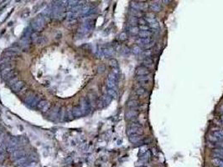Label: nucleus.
I'll list each match as a JSON object with an SVG mask.
<instances>
[{"instance_id":"obj_1","label":"nucleus","mask_w":223,"mask_h":167,"mask_svg":"<svg viewBox=\"0 0 223 167\" xmlns=\"http://www.w3.org/2000/svg\"><path fill=\"white\" fill-rule=\"evenodd\" d=\"M80 106L82 111V114L85 115L91 112V103L87 98L82 97L80 100Z\"/></svg>"},{"instance_id":"obj_2","label":"nucleus","mask_w":223,"mask_h":167,"mask_svg":"<svg viewBox=\"0 0 223 167\" xmlns=\"http://www.w3.org/2000/svg\"><path fill=\"white\" fill-rule=\"evenodd\" d=\"M25 156H26V153H25V150H17L13 154H11V160H19V159H20V158L25 157Z\"/></svg>"},{"instance_id":"obj_3","label":"nucleus","mask_w":223,"mask_h":167,"mask_svg":"<svg viewBox=\"0 0 223 167\" xmlns=\"http://www.w3.org/2000/svg\"><path fill=\"white\" fill-rule=\"evenodd\" d=\"M25 83L22 80H19L15 85H14L11 87V89L14 92L17 93V92H21L22 89L25 88Z\"/></svg>"},{"instance_id":"obj_4","label":"nucleus","mask_w":223,"mask_h":167,"mask_svg":"<svg viewBox=\"0 0 223 167\" xmlns=\"http://www.w3.org/2000/svg\"><path fill=\"white\" fill-rule=\"evenodd\" d=\"M150 71L149 70L148 68H146L145 66H139L136 69V74L138 76H145V75H149Z\"/></svg>"},{"instance_id":"obj_5","label":"nucleus","mask_w":223,"mask_h":167,"mask_svg":"<svg viewBox=\"0 0 223 167\" xmlns=\"http://www.w3.org/2000/svg\"><path fill=\"white\" fill-rule=\"evenodd\" d=\"M152 41H154L151 38H139L138 39H137L136 43L138 44L139 47H143L147 44H149V43H151Z\"/></svg>"},{"instance_id":"obj_6","label":"nucleus","mask_w":223,"mask_h":167,"mask_svg":"<svg viewBox=\"0 0 223 167\" xmlns=\"http://www.w3.org/2000/svg\"><path fill=\"white\" fill-rule=\"evenodd\" d=\"M143 134V130L140 128H137V127H129L127 130V134L131 136V134Z\"/></svg>"},{"instance_id":"obj_7","label":"nucleus","mask_w":223,"mask_h":167,"mask_svg":"<svg viewBox=\"0 0 223 167\" xmlns=\"http://www.w3.org/2000/svg\"><path fill=\"white\" fill-rule=\"evenodd\" d=\"M28 160H29V158L28 157H23V158H20L19 159V160H15L14 161V165L16 166H24L26 165V163L28 162Z\"/></svg>"},{"instance_id":"obj_8","label":"nucleus","mask_w":223,"mask_h":167,"mask_svg":"<svg viewBox=\"0 0 223 167\" xmlns=\"http://www.w3.org/2000/svg\"><path fill=\"white\" fill-rule=\"evenodd\" d=\"M72 112H73V115L74 117H81L82 114V111L81 109V106L80 105H77L72 108Z\"/></svg>"},{"instance_id":"obj_9","label":"nucleus","mask_w":223,"mask_h":167,"mask_svg":"<svg viewBox=\"0 0 223 167\" xmlns=\"http://www.w3.org/2000/svg\"><path fill=\"white\" fill-rule=\"evenodd\" d=\"M143 66H145L146 68H148V69L153 68L154 67V61L150 57H147L143 61Z\"/></svg>"},{"instance_id":"obj_10","label":"nucleus","mask_w":223,"mask_h":167,"mask_svg":"<svg viewBox=\"0 0 223 167\" xmlns=\"http://www.w3.org/2000/svg\"><path fill=\"white\" fill-rule=\"evenodd\" d=\"M137 115H138V111L135 110H128V111H127L126 114H125V116H126V118L127 119V120H131V119L136 117Z\"/></svg>"},{"instance_id":"obj_11","label":"nucleus","mask_w":223,"mask_h":167,"mask_svg":"<svg viewBox=\"0 0 223 167\" xmlns=\"http://www.w3.org/2000/svg\"><path fill=\"white\" fill-rule=\"evenodd\" d=\"M19 55V53L17 52H13V51H8L6 50L4 53H3V56L4 58H8V59H14Z\"/></svg>"},{"instance_id":"obj_12","label":"nucleus","mask_w":223,"mask_h":167,"mask_svg":"<svg viewBox=\"0 0 223 167\" xmlns=\"http://www.w3.org/2000/svg\"><path fill=\"white\" fill-rule=\"evenodd\" d=\"M59 111H60V108H59L58 106H55V108L53 109L52 112H51L50 114V120H55V119L58 117Z\"/></svg>"},{"instance_id":"obj_13","label":"nucleus","mask_w":223,"mask_h":167,"mask_svg":"<svg viewBox=\"0 0 223 167\" xmlns=\"http://www.w3.org/2000/svg\"><path fill=\"white\" fill-rule=\"evenodd\" d=\"M18 74H18L17 71H16V70H13V71H11L9 74H8L5 77H3V79H4V80L9 81V79H11L15 78V77H18Z\"/></svg>"},{"instance_id":"obj_14","label":"nucleus","mask_w":223,"mask_h":167,"mask_svg":"<svg viewBox=\"0 0 223 167\" xmlns=\"http://www.w3.org/2000/svg\"><path fill=\"white\" fill-rule=\"evenodd\" d=\"M149 7H150V9L152 11H154V12H159L161 10L160 4L158 3H156V2H154L152 3H150Z\"/></svg>"},{"instance_id":"obj_15","label":"nucleus","mask_w":223,"mask_h":167,"mask_svg":"<svg viewBox=\"0 0 223 167\" xmlns=\"http://www.w3.org/2000/svg\"><path fill=\"white\" fill-rule=\"evenodd\" d=\"M141 136L140 134H131L129 136V140L132 143H138L141 140Z\"/></svg>"},{"instance_id":"obj_16","label":"nucleus","mask_w":223,"mask_h":167,"mask_svg":"<svg viewBox=\"0 0 223 167\" xmlns=\"http://www.w3.org/2000/svg\"><path fill=\"white\" fill-rule=\"evenodd\" d=\"M58 117H59L60 121H64V120H65V118H66V110L65 108H61V110L59 111Z\"/></svg>"},{"instance_id":"obj_17","label":"nucleus","mask_w":223,"mask_h":167,"mask_svg":"<svg viewBox=\"0 0 223 167\" xmlns=\"http://www.w3.org/2000/svg\"><path fill=\"white\" fill-rule=\"evenodd\" d=\"M212 136L218 138L221 141H223V130H218L216 131H213Z\"/></svg>"},{"instance_id":"obj_18","label":"nucleus","mask_w":223,"mask_h":167,"mask_svg":"<svg viewBox=\"0 0 223 167\" xmlns=\"http://www.w3.org/2000/svg\"><path fill=\"white\" fill-rule=\"evenodd\" d=\"M212 163L217 167H223V160L221 159H218V158H212Z\"/></svg>"},{"instance_id":"obj_19","label":"nucleus","mask_w":223,"mask_h":167,"mask_svg":"<svg viewBox=\"0 0 223 167\" xmlns=\"http://www.w3.org/2000/svg\"><path fill=\"white\" fill-rule=\"evenodd\" d=\"M102 53L104 54L105 56L110 57V56H112V55H113L114 50L112 49V48H104V49H102Z\"/></svg>"},{"instance_id":"obj_20","label":"nucleus","mask_w":223,"mask_h":167,"mask_svg":"<svg viewBox=\"0 0 223 167\" xmlns=\"http://www.w3.org/2000/svg\"><path fill=\"white\" fill-rule=\"evenodd\" d=\"M138 35H139V37L142 38H147L151 37L152 33H151L150 31H139Z\"/></svg>"},{"instance_id":"obj_21","label":"nucleus","mask_w":223,"mask_h":167,"mask_svg":"<svg viewBox=\"0 0 223 167\" xmlns=\"http://www.w3.org/2000/svg\"><path fill=\"white\" fill-rule=\"evenodd\" d=\"M34 96H35V94H34L33 92H30L29 94H28L26 95V98H25V100L26 104L30 105L31 102H32V100L34 99Z\"/></svg>"},{"instance_id":"obj_22","label":"nucleus","mask_w":223,"mask_h":167,"mask_svg":"<svg viewBox=\"0 0 223 167\" xmlns=\"http://www.w3.org/2000/svg\"><path fill=\"white\" fill-rule=\"evenodd\" d=\"M19 144V140L18 138L16 137H12L9 141V144H8V146H12V147H17V145Z\"/></svg>"},{"instance_id":"obj_23","label":"nucleus","mask_w":223,"mask_h":167,"mask_svg":"<svg viewBox=\"0 0 223 167\" xmlns=\"http://www.w3.org/2000/svg\"><path fill=\"white\" fill-rule=\"evenodd\" d=\"M39 94H35V96H34V99L32 100L31 104H30V105L32 107V108H34V107H37V105H38V104H39Z\"/></svg>"},{"instance_id":"obj_24","label":"nucleus","mask_w":223,"mask_h":167,"mask_svg":"<svg viewBox=\"0 0 223 167\" xmlns=\"http://www.w3.org/2000/svg\"><path fill=\"white\" fill-rule=\"evenodd\" d=\"M127 106L132 109L136 108L137 106H138V101L136 100V99H131V100H129L128 103H127Z\"/></svg>"},{"instance_id":"obj_25","label":"nucleus","mask_w":223,"mask_h":167,"mask_svg":"<svg viewBox=\"0 0 223 167\" xmlns=\"http://www.w3.org/2000/svg\"><path fill=\"white\" fill-rule=\"evenodd\" d=\"M138 18L131 16L130 18H129V23L131 25H132V27H136V24L138 23Z\"/></svg>"},{"instance_id":"obj_26","label":"nucleus","mask_w":223,"mask_h":167,"mask_svg":"<svg viewBox=\"0 0 223 167\" xmlns=\"http://www.w3.org/2000/svg\"><path fill=\"white\" fill-rule=\"evenodd\" d=\"M102 100L105 103L106 105H107V104H109V103L111 102V100H112V97L110 96L109 94H104L102 96Z\"/></svg>"},{"instance_id":"obj_27","label":"nucleus","mask_w":223,"mask_h":167,"mask_svg":"<svg viewBox=\"0 0 223 167\" xmlns=\"http://www.w3.org/2000/svg\"><path fill=\"white\" fill-rule=\"evenodd\" d=\"M13 70H14L13 68H6V69H2V70H1V75H2V77H3V78L5 77L8 74H9L11 71H13Z\"/></svg>"},{"instance_id":"obj_28","label":"nucleus","mask_w":223,"mask_h":167,"mask_svg":"<svg viewBox=\"0 0 223 167\" xmlns=\"http://www.w3.org/2000/svg\"><path fill=\"white\" fill-rule=\"evenodd\" d=\"M138 82H143V81H149L151 80V77H149V75H145V76H138Z\"/></svg>"},{"instance_id":"obj_29","label":"nucleus","mask_w":223,"mask_h":167,"mask_svg":"<svg viewBox=\"0 0 223 167\" xmlns=\"http://www.w3.org/2000/svg\"><path fill=\"white\" fill-rule=\"evenodd\" d=\"M131 14H132L133 17H141L142 16V12L141 11H138V10H135V9H133L131 10Z\"/></svg>"},{"instance_id":"obj_30","label":"nucleus","mask_w":223,"mask_h":167,"mask_svg":"<svg viewBox=\"0 0 223 167\" xmlns=\"http://www.w3.org/2000/svg\"><path fill=\"white\" fill-rule=\"evenodd\" d=\"M48 103V101H46V100H45V99H42V100H40L39 102V104H38V105H37V107L36 108L38 109V110H41L44 107H45V105L47 104Z\"/></svg>"},{"instance_id":"obj_31","label":"nucleus","mask_w":223,"mask_h":167,"mask_svg":"<svg viewBox=\"0 0 223 167\" xmlns=\"http://www.w3.org/2000/svg\"><path fill=\"white\" fill-rule=\"evenodd\" d=\"M107 86L108 87L109 89H114L115 87H116V83L112 81V80H109V79H107Z\"/></svg>"},{"instance_id":"obj_32","label":"nucleus","mask_w":223,"mask_h":167,"mask_svg":"<svg viewBox=\"0 0 223 167\" xmlns=\"http://www.w3.org/2000/svg\"><path fill=\"white\" fill-rule=\"evenodd\" d=\"M18 81H19V78H18V77H15V78H13V79H9V80L8 81L7 85H9V86H10V87H12L14 85H15V83H17Z\"/></svg>"},{"instance_id":"obj_33","label":"nucleus","mask_w":223,"mask_h":167,"mask_svg":"<svg viewBox=\"0 0 223 167\" xmlns=\"http://www.w3.org/2000/svg\"><path fill=\"white\" fill-rule=\"evenodd\" d=\"M39 38V36L37 32H33L30 35V39H31V41H33V42H36Z\"/></svg>"},{"instance_id":"obj_34","label":"nucleus","mask_w":223,"mask_h":167,"mask_svg":"<svg viewBox=\"0 0 223 167\" xmlns=\"http://www.w3.org/2000/svg\"><path fill=\"white\" fill-rule=\"evenodd\" d=\"M107 94H109L112 98H117L118 97V94H117L116 90H115V89H109L108 90H107Z\"/></svg>"},{"instance_id":"obj_35","label":"nucleus","mask_w":223,"mask_h":167,"mask_svg":"<svg viewBox=\"0 0 223 167\" xmlns=\"http://www.w3.org/2000/svg\"><path fill=\"white\" fill-rule=\"evenodd\" d=\"M109 79V80H112V81H113L115 83H117V81H118V75L111 73V74H108V79Z\"/></svg>"},{"instance_id":"obj_36","label":"nucleus","mask_w":223,"mask_h":167,"mask_svg":"<svg viewBox=\"0 0 223 167\" xmlns=\"http://www.w3.org/2000/svg\"><path fill=\"white\" fill-rule=\"evenodd\" d=\"M66 117H68V120H73L74 115H73V112H72V108H70V109L67 110V115H66Z\"/></svg>"},{"instance_id":"obj_37","label":"nucleus","mask_w":223,"mask_h":167,"mask_svg":"<svg viewBox=\"0 0 223 167\" xmlns=\"http://www.w3.org/2000/svg\"><path fill=\"white\" fill-rule=\"evenodd\" d=\"M129 32L132 34L135 35V34H138L139 33V29L136 26V27H131L129 29Z\"/></svg>"},{"instance_id":"obj_38","label":"nucleus","mask_w":223,"mask_h":167,"mask_svg":"<svg viewBox=\"0 0 223 167\" xmlns=\"http://www.w3.org/2000/svg\"><path fill=\"white\" fill-rule=\"evenodd\" d=\"M47 41V39H46V38L45 37H39L38 39H37V41H36V43H37V44H39V45H41V44H44V43H45V42Z\"/></svg>"},{"instance_id":"obj_39","label":"nucleus","mask_w":223,"mask_h":167,"mask_svg":"<svg viewBox=\"0 0 223 167\" xmlns=\"http://www.w3.org/2000/svg\"><path fill=\"white\" fill-rule=\"evenodd\" d=\"M136 93L138 95H143V94H146V90L144 88H143V87H139V88L137 89Z\"/></svg>"},{"instance_id":"obj_40","label":"nucleus","mask_w":223,"mask_h":167,"mask_svg":"<svg viewBox=\"0 0 223 167\" xmlns=\"http://www.w3.org/2000/svg\"><path fill=\"white\" fill-rule=\"evenodd\" d=\"M5 151L4 150H0V164H2V163L5 160Z\"/></svg>"},{"instance_id":"obj_41","label":"nucleus","mask_w":223,"mask_h":167,"mask_svg":"<svg viewBox=\"0 0 223 167\" xmlns=\"http://www.w3.org/2000/svg\"><path fill=\"white\" fill-rule=\"evenodd\" d=\"M133 52L135 54H141V53H142L141 48L139 47L138 45H137V46H134V47L133 48Z\"/></svg>"},{"instance_id":"obj_42","label":"nucleus","mask_w":223,"mask_h":167,"mask_svg":"<svg viewBox=\"0 0 223 167\" xmlns=\"http://www.w3.org/2000/svg\"><path fill=\"white\" fill-rule=\"evenodd\" d=\"M109 65L112 67H113V68H116V67L118 66V61L115 59H111L109 60Z\"/></svg>"},{"instance_id":"obj_43","label":"nucleus","mask_w":223,"mask_h":167,"mask_svg":"<svg viewBox=\"0 0 223 167\" xmlns=\"http://www.w3.org/2000/svg\"><path fill=\"white\" fill-rule=\"evenodd\" d=\"M149 26V28H152V29H159V23L157 21L150 23Z\"/></svg>"},{"instance_id":"obj_44","label":"nucleus","mask_w":223,"mask_h":167,"mask_svg":"<svg viewBox=\"0 0 223 167\" xmlns=\"http://www.w3.org/2000/svg\"><path fill=\"white\" fill-rule=\"evenodd\" d=\"M50 106H51V105H50V103H49L48 102L47 104L45 105V107H44V108L41 110V112H43V113H45V112H47L48 110H50Z\"/></svg>"},{"instance_id":"obj_45","label":"nucleus","mask_w":223,"mask_h":167,"mask_svg":"<svg viewBox=\"0 0 223 167\" xmlns=\"http://www.w3.org/2000/svg\"><path fill=\"white\" fill-rule=\"evenodd\" d=\"M140 31H149V26L148 24H145V25H140L138 28Z\"/></svg>"},{"instance_id":"obj_46","label":"nucleus","mask_w":223,"mask_h":167,"mask_svg":"<svg viewBox=\"0 0 223 167\" xmlns=\"http://www.w3.org/2000/svg\"><path fill=\"white\" fill-rule=\"evenodd\" d=\"M154 44H155V42H154V41H152L151 43H149V44H147V45L143 46V47H142V48H143V49H151V48H153V47L154 46Z\"/></svg>"},{"instance_id":"obj_47","label":"nucleus","mask_w":223,"mask_h":167,"mask_svg":"<svg viewBox=\"0 0 223 167\" xmlns=\"http://www.w3.org/2000/svg\"><path fill=\"white\" fill-rule=\"evenodd\" d=\"M28 158H29V160H38L37 155L34 154V153L31 154L30 156V157H28Z\"/></svg>"},{"instance_id":"obj_48","label":"nucleus","mask_w":223,"mask_h":167,"mask_svg":"<svg viewBox=\"0 0 223 167\" xmlns=\"http://www.w3.org/2000/svg\"><path fill=\"white\" fill-rule=\"evenodd\" d=\"M119 39L122 40V41L127 39V34L125 33V32H122V33L120 34V35H119Z\"/></svg>"},{"instance_id":"obj_49","label":"nucleus","mask_w":223,"mask_h":167,"mask_svg":"<svg viewBox=\"0 0 223 167\" xmlns=\"http://www.w3.org/2000/svg\"><path fill=\"white\" fill-rule=\"evenodd\" d=\"M97 70H98L99 73H103V72L105 71V66H104V65H100V66L98 67Z\"/></svg>"},{"instance_id":"obj_50","label":"nucleus","mask_w":223,"mask_h":167,"mask_svg":"<svg viewBox=\"0 0 223 167\" xmlns=\"http://www.w3.org/2000/svg\"><path fill=\"white\" fill-rule=\"evenodd\" d=\"M138 23H140V25H145V24H147V23H146V20H145L144 18H142L138 19Z\"/></svg>"},{"instance_id":"obj_51","label":"nucleus","mask_w":223,"mask_h":167,"mask_svg":"<svg viewBox=\"0 0 223 167\" xmlns=\"http://www.w3.org/2000/svg\"><path fill=\"white\" fill-rule=\"evenodd\" d=\"M143 54H144L146 57H149L152 54V52H151V50H147L145 52H143Z\"/></svg>"},{"instance_id":"obj_52","label":"nucleus","mask_w":223,"mask_h":167,"mask_svg":"<svg viewBox=\"0 0 223 167\" xmlns=\"http://www.w3.org/2000/svg\"><path fill=\"white\" fill-rule=\"evenodd\" d=\"M29 15H30V11H29V10H25V11L23 13L22 17H23V18H27Z\"/></svg>"},{"instance_id":"obj_53","label":"nucleus","mask_w":223,"mask_h":167,"mask_svg":"<svg viewBox=\"0 0 223 167\" xmlns=\"http://www.w3.org/2000/svg\"><path fill=\"white\" fill-rule=\"evenodd\" d=\"M122 50H123L122 52H123V53H125V54H126V53H128V52H129V49H128V48H127V47H124V48H123V49H122Z\"/></svg>"},{"instance_id":"obj_54","label":"nucleus","mask_w":223,"mask_h":167,"mask_svg":"<svg viewBox=\"0 0 223 167\" xmlns=\"http://www.w3.org/2000/svg\"><path fill=\"white\" fill-rule=\"evenodd\" d=\"M113 74H116V75H118V74H119V71H118V69H113Z\"/></svg>"},{"instance_id":"obj_55","label":"nucleus","mask_w":223,"mask_h":167,"mask_svg":"<svg viewBox=\"0 0 223 167\" xmlns=\"http://www.w3.org/2000/svg\"><path fill=\"white\" fill-rule=\"evenodd\" d=\"M221 121L223 122V114H221Z\"/></svg>"},{"instance_id":"obj_56","label":"nucleus","mask_w":223,"mask_h":167,"mask_svg":"<svg viewBox=\"0 0 223 167\" xmlns=\"http://www.w3.org/2000/svg\"><path fill=\"white\" fill-rule=\"evenodd\" d=\"M221 111H222V112H223V105H222V106L221 107Z\"/></svg>"}]
</instances>
